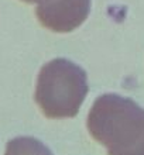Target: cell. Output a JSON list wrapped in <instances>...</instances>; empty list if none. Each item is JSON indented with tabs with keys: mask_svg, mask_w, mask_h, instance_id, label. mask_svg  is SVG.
<instances>
[{
	"mask_svg": "<svg viewBox=\"0 0 144 155\" xmlns=\"http://www.w3.org/2000/svg\"><path fill=\"white\" fill-rule=\"evenodd\" d=\"M4 155H52V152L34 137H16L7 143Z\"/></svg>",
	"mask_w": 144,
	"mask_h": 155,
	"instance_id": "cell-4",
	"label": "cell"
},
{
	"mask_svg": "<svg viewBox=\"0 0 144 155\" xmlns=\"http://www.w3.org/2000/svg\"><path fill=\"white\" fill-rule=\"evenodd\" d=\"M86 126L109 155H144V109L132 99L116 93L99 96Z\"/></svg>",
	"mask_w": 144,
	"mask_h": 155,
	"instance_id": "cell-1",
	"label": "cell"
},
{
	"mask_svg": "<svg viewBox=\"0 0 144 155\" xmlns=\"http://www.w3.org/2000/svg\"><path fill=\"white\" fill-rule=\"evenodd\" d=\"M23 2H25V3H42L44 0H23Z\"/></svg>",
	"mask_w": 144,
	"mask_h": 155,
	"instance_id": "cell-5",
	"label": "cell"
},
{
	"mask_svg": "<svg viewBox=\"0 0 144 155\" xmlns=\"http://www.w3.org/2000/svg\"><path fill=\"white\" fill-rule=\"evenodd\" d=\"M91 0H44L38 4L37 17L54 33H71L88 18Z\"/></svg>",
	"mask_w": 144,
	"mask_h": 155,
	"instance_id": "cell-3",
	"label": "cell"
},
{
	"mask_svg": "<svg viewBox=\"0 0 144 155\" xmlns=\"http://www.w3.org/2000/svg\"><path fill=\"white\" fill-rule=\"evenodd\" d=\"M88 75L65 58L49 61L41 68L35 102L48 118H71L78 114L88 94Z\"/></svg>",
	"mask_w": 144,
	"mask_h": 155,
	"instance_id": "cell-2",
	"label": "cell"
}]
</instances>
